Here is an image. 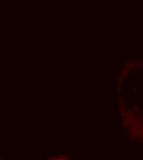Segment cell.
<instances>
[{
    "label": "cell",
    "mask_w": 143,
    "mask_h": 160,
    "mask_svg": "<svg viewBox=\"0 0 143 160\" xmlns=\"http://www.w3.org/2000/svg\"><path fill=\"white\" fill-rule=\"evenodd\" d=\"M120 83H121V81L118 83V85H117V91H118V92H120V91H121V88H122V87L120 86Z\"/></svg>",
    "instance_id": "1"
},
{
    "label": "cell",
    "mask_w": 143,
    "mask_h": 160,
    "mask_svg": "<svg viewBox=\"0 0 143 160\" xmlns=\"http://www.w3.org/2000/svg\"><path fill=\"white\" fill-rule=\"evenodd\" d=\"M133 91H134V92H135V94H136V92H137V90H136V89H133Z\"/></svg>",
    "instance_id": "2"
}]
</instances>
